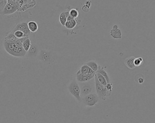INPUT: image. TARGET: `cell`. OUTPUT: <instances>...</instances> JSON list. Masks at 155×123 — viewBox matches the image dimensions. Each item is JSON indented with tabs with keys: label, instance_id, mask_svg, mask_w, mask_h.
Masks as SVG:
<instances>
[{
	"label": "cell",
	"instance_id": "1",
	"mask_svg": "<svg viewBox=\"0 0 155 123\" xmlns=\"http://www.w3.org/2000/svg\"><path fill=\"white\" fill-rule=\"evenodd\" d=\"M95 87L97 94L98 96L99 99L102 100H105L106 97L109 96V95L108 94L106 87L101 84L98 82L96 74L95 76Z\"/></svg>",
	"mask_w": 155,
	"mask_h": 123
},
{
	"label": "cell",
	"instance_id": "2",
	"mask_svg": "<svg viewBox=\"0 0 155 123\" xmlns=\"http://www.w3.org/2000/svg\"><path fill=\"white\" fill-rule=\"evenodd\" d=\"M68 90L69 93L73 96L77 100L81 101V97L80 95V88L79 83L75 80L72 81L68 86Z\"/></svg>",
	"mask_w": 155,
	"mask_h": 123
},
{
	"label": "cell",
	"instance_id": "3",
	"mask_svg": "<svg viewBox=\"0 0 155 123\" xmlns=\"http://www.w3.org/2000/svg\"><path fill=\"white\" fill-rule=\"evenodd\" d=\"M82 98L83 103L85 106H95L99 100V97L96 94H90Z\"/></svg>",
	"mask_w": 155,
	"mask_h": 123
},
{
	"label": "cell",
	"instance_id": "4",
	"mask_svg": "<svg viewBox=\"0 0 155 123\" xmlns=\"http://www.w3.org/2000/svg\"><path fill=\"white\" fill-rule=\"evenodd\" d=\"M80 95L81 97L86 96L90 94H91L92 90V86L91 83L88 82L81 83L80 85Z\"/></svg>",
	"mask_w": 155,
	"mask_h": 123
},
{
	"label": "cell",
	"instance_id": "5",
	"mask_svg": "<svg viewBox=\"0 0 155 123\" xmlns=\"http://www.w3.org/2000/svg\"><path fill=\"white\" fill-rule=\"evenodd\" d=\"M20 31L23 32L27 37H29L31 35V31L29 30L27 23L22 22L17 24L11 32H14L15 31Z\"/></svg>",
	"mask_w": 155,
	"mask_h": 123
},
{
	"label": "cell",
	"instance_id": "6",
	"mask_svg": "<svg viewBox=\"0 0 155 123\" xmlns=\"http://www.w3.org/2000/svg\"><path fill=\"white\" fill-rule=\"evenodd\" d=\"M19 7L17 6L13 5L11 3L7 2L3 10L2 14L3 15H9L12 14L17 11H18Z\"/></svg>",
	"mask_w": 155,
	"mask_h": 123
},
{
	"label": "cell",
	"instance_id": "7",
	"mask_svg": "<svg viewBox=\"0 0 155 123\" xmlns=\"http://www.w3.org/2000/svg\"><path fill=\"white\" fill-rule=\"evenodd\" d=\"M95 75L92 76H84L81 73V71L79 70L76 73V79L79 83L89 82L93 78H95Z\"/></svg>",
	"mask_w": 155,
	"mask_h": 123
},
{
	"label": "cell",
	"instance_id": "8",
	"mask_svg": "<svg viewBox=\"0 0 155 123\" xmlns=\"http://www.w3.org/2000/svg\"><path fill=\"white\" fill-rule=\"evenodd\" d=\"M27 52L24 49L23 47H18L16 45L11 55L14 57H22L26 55Z\"/></svg>",
	"mask_w": 155,
	"mask_h": 123
},
{
	"label": "cell",
	"instance_id": "9",
	"mask_svg": "<svg viewBox=\"0 0 155 123\" xmlns=\"http://www.w3.org/2000/svg\"><path fill=\"white\" fill-rule=\"evenodd\" d=\"M80 71H81V73L82 75H84V76H92V75H95L96 73L92 70L90 67L86 65V64H84L81 66V69H80Z\"/></svg>",
	"mask_w": 155,
	"mask_h": 123
},
{
	"label": "cell",
	"instance_id": "10",
	"mask_svg": "<svg viewBox=\"0 0 155 123\" xmlns=\"http://www.w3.org/2000/svg\"><path fill=\"white\" fill-rule=\"evenodd\" d=\"M3 46H4L5 51L11 55L14 49L16 46V45H15V43H12V42L4 41L3 42Z\"/></svg>",
	"mask_w": 155,
	"mask_h": 123
},
{
	"label": "cell",
	"instance_id": "11",
	"mask_svg": "<svg viewBox=\"0 0 155 123\" xmlns=\"http://www.w3.org/2000/svg\"><path fill=\"white\" fill-rule=\"evenodd\" d=\"M135 59L134 56H131L126 59L124 63L127 67L130 69H134L136 67L134 63Z\"/></svg>",
	"mask_w": 155,
	"mask_h": 123
},
{
	"label": "cell",
	"instance_id": "12",
	"mask_svg": "<svg viewBox=\"0 0 155 123\" xmlns=\"http://www.w3.org/2000/svg\"><path fill=\"white\" fill-rule=\"evenodd\" d=\"M110 35L114 39H121V31L119 28L113 29L110 31Z\"/></svg>",
	"mask_w": 155,
	"mask_h": 123
},
{
	"label": "cell",
	"instance_id": "13",
	"mask_svg": "<svg viewBox=\"0 0 155 123\" xmlns=\"http://www.w3.org/2000/svg\"><path fill=\"white\" fill-rule=\"evenodd\" d=\"M17 39L18 38L15 36L14 34L11 32L5 36V38H4V41H6L7 42H12V43H15Z\"/></svg>",
	"mask_w": 155,
	"mask_h": 123
},
{
	"label": "cell",
	"instance_id": "14",
	"mask_svg": "<svg viewBox=\"0 0 155 123\" xmlns=\"http://www.w3.org/2000/svg\"><path fill=\"white\" fill-rule=\"evenodd\" d=\"M96 73H100L102 76H103L105 78V79H106L107 83H110V78H109V76H108V75L107 72L104 70V68H103V67H101V66L99 65L98 66V70Z\"/></svg>",
	"mask_w": 155,
	"mask_h": 123
},
{
	"label": "cell",
	"instance_id": "15",
	"mask_svg": "<svg viewBox=\"0 0 155 123\" xmlns=\"http://www.w3.org/2000/svg\"><path fill=\"white\" fill-rule=\"evenodd\" d=\"M28 28L31 32H35L38 29V25L34 21H30L27 23Z\"/></svg>",
	"mask_w": 155,
	"mask_h": 123
},
{
	"label": "cell",
	"instance_id": "16",
	"mask_svg": "<svg viewBox=\"0 0 155 123\" xmlns=\"http://www.w3.org/2000/svg\"><path fill=\"white\" fill-rule=\"evenodd\" d=\"M77 24V20L75 19H73L71 20H67L65 24V26L67 29H73L75 28Z\"/></svg>",
	"mask_w": 155,
	"mask_h": 123
},
{
	"label": "cell",
	"instance_id": "17",
	"mask_svg": "<svg viewBox=\"0 0 155 123\" xmlns=\"http://www.w3.org/2000/svg\"><path fill=\"white\" fill-rule=\"evenodd\" d=\"M85 64L87 65L92 70H94V71L96 73V72L98 70V66H99V65H98L97 63L95 62V61H89V62H87V63H85Z\"/></svg>",
	"mask_w": 155,
	"mask_h": 123
},
{
	"label": "cell",
	"instance_id": "18",
	"mask_svg": "<svg viewBox=\"0 0 155 123\" xmlns=\"http://www.w3.org/2000/svg\"><path fill=\"white\" fill-rule=\"evenodd\" d=\"M31 46H32V45H31V40H30L29 37L27 38V39L23 42V44H22V47H23L24 49L26 52H28V51H29Z\"/></svg>",
	"mask_w": 155,
	"mask_h": 123
},
{
	"label": "cell",
	"instance_id": "19",
	"mask_svg": "<svg viewBox=\"0 0 155 123\" xmlns=\"http://www.w3.org/2000/svg\"><path fill=\"white\" fill-rule=\"evenodd\" d=\"M59 20L62 25L65 26V24L67 21V17L66 15L65 12H62L60 14V16H59Z\"/></svg>",
	"mask_w": 155,
	"mask_h": 123
},
{
	"label": "cell",
	"instance_id": "20",
	"mask_svg": "<svg viewBox=\"0 0 155 123\" xmlns=\"http://www.w3.org/2000/svg\"><path fill=\"white\" fill-rule=\"evenodd\" d=\"M96 75L97 78L98 82H99L101 84L103 85V86H106L107 84H108V83H107V81H106L105 78H104L103 76H102L101 74L98 73H96Z\"/></svg>",
	"mask_w": 155,
	"mask_h": 123
},
{
	"label": "cell",
	"instance_id": "21",
	"mask_svg": "<svg viewBox=\"0 0 155 123\" xmlns=\"http://www.w3.org/2000/svg\"><path fill=\"white\" fill-rule=\"evenodd\" d=\"M14 34L15 35L18 39L19 38H23L24 37H27L25 34L23 32L20 31H15L14 32H13Z\"/></svg>",
	"mask_w": 155,
	"mask_h": 123
},
{
	"label": "cell",
	"instance_id": "22",
	"mask_svg": "<svg viewBox=\"0 0 155 123\" xmlns=\"http://www.w3.org/2000/svg\"><path fill=\"white\" fill-rule=\"evenodd\" d=\"M143 60L141 57H138L134 60V63L136 67H138L143 64Z\"/></svg>",
	"mask_w": 155,
	"mask_h": 123
},
{
	"label": "cell",
	"instance_id": "23",
	"mask_svg": "<svg viewBox=\"0 0 155 123\" xmlns=\"http://www.w3.org/2000/svg\"><path fill=\"white\" fill-rule=\"evenodd\" d=\"M69 15L75 19L78 17L79 16V12L76 9H72L69 12Z\"/></svg>",
	"mask_w": 155,
	"mask_h": 123
},
{
	"label": "cell",
	"instance_id": "24",
	"mask_svg": "<svg viewBox=\"0 0 155 123\" xmlns=\"http://www.w3.org/2000/svg\"><path fill=\"white\" fill-rule=\"evenodd\" d=\"M7 3V0H0V14H2L4 8Z\"/></svg>",
	"mask_w": 155,
	"mask_h": 123
},
{
	"label": "cell",
	"instance_id": "25",
	"mask_svg": "<svg viewBox=\"0 0 155 123\" xmlns=\"http://www.w3.org/2000/svg\"><path fill=\"white\" fill-rule=\"evenodd\" d=\"M28 37H24L18 39L16 41V42H15V45L18 47H22V44H23V42Z\"/></svg>",
	"mask_w": 155,
	"mask_h": 123
},
{
	"label": "cell",
	"instance_id": "26",
	"mask_svg": "<svg viewBox=\"0 0 155 123\" xmlns=\"http://www.w3.org/2000/svg\"><path fill=\"white\" fill-rule=\"evenodd\" d=\"M108 91V94L109 96H111L112 94V91H113V84L112 83H108L106 86H105Z\"/></svg>",
	"mask_w": 155,
	"mask_h": 123
},
{
	"label": "cell",
	"instance_id": "27",
	"mask_svg": "<svg viewBox=\"0 0 155 123\" xmlns=\"http://www.w3.org/2000/svg\"><path fill=\"white\" fill-rule=\"evenodd\" d=\"M50 55L49 54H45L43 55L42 59L44 61H49L50 58Z\"/></svg>",
	"mask_w": 155,
	"mask_h": 123
},
{
	"label": "cell",
	"instance_id": "28",
	"mask_svg": "<svg viewBox=\"0 0 155 123\" xmlns=\"http://www.w3.org/2000/svg\"><path fill=\"white\" fill-rule=\"evenodd\" d=\"M90 7L88 6H86V5H84L82 7V10L84 12L87 13L90 11Z\"/></svg>",
	"mask_w": 155,
	"mask_h": 123
},
{
	"label": "cell",
	"instance_id": "29",
	"mask_svg": "<svg viewBox=\"0 0 155 123\" xmlns=\"http://www.w3.org/2000/svg\"><path fill=\"white\" fill-rule=\"evenodd\" d=\"M85 5L90 7L91 6V1H87L85 2Z\"/></svg>",
	"mask_w": 155,
	"mask_h": 123
},
{
	"label": "cell",
	"instance_id": "30",
	"mask_svg": "<svg viewBox=\"0 0 155 123\" xmlns=\"http://www.w3.org/2000/svg\"><path fill=\"white\" fill-rule=\"evenodd\" d=\"M138 80L139 82V83H143V82H144V79L142 78H139Z\"/></svg>",
	"mask_w": 155,
	"mask_h": 123
},
{
	"label": "cell",
	"instance_id": "31",
	"mask_svg": "<svg viewBox=\"0 0 155 123\" xmlns=\"http://www.w3.org/2000/svg\"><path fill=\"white\" fill-rule=\"evenodd\" d=\"M118 26L117 25H114L113 26V29H118Z\"/></svg>",
	"mask_w": 155,
	"mask_h": 123
},
{
	"label": "cell",
	"instance_id": "32",
	"mask_svg": "<svg viewBox=\"0 0 155 123\" xmlns=\"http://www.w3.org/2000/svg\"><path fill=\"white\" fill-rule=\"evenodd\" d=\"M7 1H8V0H7Z\"/></svg>",
	"mask_w": 155,
	"mask_h": 123
}]
</instances>
